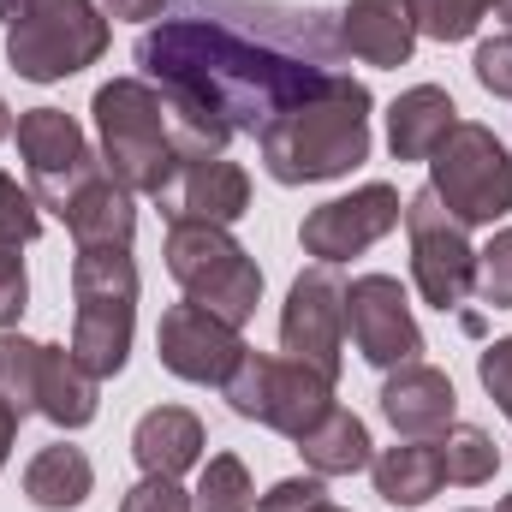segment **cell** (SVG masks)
I'll use <instances>...</instances> for the list:
<instances>
[{
  "label": "cell",
  "instance_id": "cell-33",
  "mask_svg": "<svg viewBox=\"0 0 512 512\" xmlns=\"http://www.w3.org/2000/svg\"><path fill=\"white\" fill-rule=\"evenodd\" d=\"M471 72H477V84H483L489 96H501V102H512V30H507V36H495V42H483V48H477Z\"/></svg>",
  "mask_w": 512,
  "mask_h": 512
},
{
  "label": "cell",
  "instance_id": "cell-1",
  "mask_svg": "<svg viewBox=\"0 0 512 512\" xmlns=\"http://www.w3.org/2000/svg\"><path fill=\"white\" fill-rule=\"evenodd\" d=\"M143 78L173 102L185 131L227 155L274 114L346 72L340 12L292 0H173L137 36Z\"/></svg>",
  "mask_w": 512,
  "mask_h": 512
},
{
  "label": "cell",
  "instance_id": "cell-4",
  "mask_svg": "<svg viewBox=\"0 0 512 512\" xmlns=\"http://www.w3.org/2000/svg\"><path fill=\"white\" fill-rule=\"evenodd\" d=\"M137 328V262L131 245L72 256V358L90 376H120Z\"/></svg>",
  "mask_w": 512,
  "mask_h": 512
},
{
  "label": "cell",
  "instance_id": "cell-15",
  "mask_svg": "<svg viewBox=\"0 0 512 512\" xmlns=\"http://www.w3.org/2000/svg\"><path fill=\"white\" fill-rule=\"evenodd\" d=\"M167 221H209V227H233L251 215V173L227 155H197L179 167L173 191L161 197Z\"/></svg>",
  "mask_w": 512,
  "mask_h": 512
},
{
  "label": "cell",
  "instance_id": "cell-3",
  "mask_svg": "<svg viewBox=\"0 0 512 512\" xmlns=\"http://www.w3.org/2000/svg\"><path fill=\"white\" fill-rule=\"evenodd\" d=\"M90 114H96V131H102V167L126 185L131 197H149V203H161L173 191V179H179L185 161L215 155V149H203L185 131V120L173 114V102L149 78H114V84H102L96 102H90Z\"/></svg>",
  "mask_w": 512,
  "mask_h": 512
},
{
  "label": "cell",
  "instance_id": "cell-26",
  "mask_svg": "<svg viewBox=\"0 0 512 512\" xmlns=\"http://www.w3.org/2000/svg\"><path fill=\"white\" fill-rule=\"evenodd\" d=\"M197 512H256V483L245 471L239 453H215L203 471H197Z\"/></svg>",
  "mask_w": 512,
  "mask_h": 512
},
{
  "label": "cell",
  "instance_id": "cell-42",
  "mask_svg": "<svg viewBox=\"0 0 512 512\" xmlns=\"http://www.w3.org/2000/svg\"><path fill=\"white\" fill-rule=\"evenodd\" d=\"M495 512H512V495H507V501H501V507H495Z\"/></svg>",
  "mask_w": 512,
  "mask_h": 512
},
{
  "label": "cell",
  "instance_id": "cell-32",
  "mask_svg": "<svg viewBox=\"0 0 512 512\" xmlns=\"http://www.w3.org/2000/svg\"><path fill=\"white\" fill-rule=\"evenodd\" d=\"M120 512H197V501L179 489V477H143L126 489Z\"/></svg>",
  "mask_w": 512,
  "mask_h": 512
},
{
  "label": "cell",
  "instance_id": "cell-29",
  "mask_svg": "<svg viewBox=\"0 0 512 512\" xmlns=\"http://www.w3.org/2000/svg\"><path fill=\"white\" fill-rule=\"evenodd\" d=\"M477 298L495 310H512V227H501L477 251Z\"/></svg>",
  "mask_w": 512,
  "mask_h": 512
},
{
  "label": "cell",
  "instance_id": "cell-21",
  "mask_svg": "<svg viewBox=\"0 0 512 512\" xmlns=\"http://www.w3.org/2000/svg\"><path fill=\"white\" fill-rule=\"evenodd\" d=\"M453 126H459L453 96L441 84H417L387 108V149H393V161H429Z\"/></svg>",
  "mask_w": 512,
  "mask_h": 512
},
{
  "label": "cell",
  "instance_id": "cell-28",
  "mask_svg": "<svg viewBox=\"0 0 512 512\" xmlns=\"http://www.w3.org/2000/svg\"><path fill=\"white\" fill-rule=\"evenodd\" d=\"M489 6L495 0H405L417 36H429V42H465V36H477V24L489 18Z\"/></svg>",
  "mask_w": 512,
  "mask_h": 512
},
{
  "label": "cell",
  "instance_id": "cell-38",
  "mask_svg": "<svg viewBox=\"0 0 512 512\" xmlns=\"http://www.w3.org/2000/svg\"><path fill=\"white\" fill-rule=\"evenodd\" d=\"M24 12H30V0H0V18H6V24H18Z\"/></svg>",
  "mask_w": 512,
  "mask_h": 512
},
{
  "label": "cell",
  "instance_id": "cell-34",
  "mask_svg": "<svg viewBox=\"0 0 512 512\" xmlns=\"http://www.w3.org/2000/svg\"><path fill=\"white\" fill-rule=\"evenodd\" d=\"M477 376H483V393L501 405V417H512V334L477 352Z\"/></svg>",
  "mask_w": 512,
  "mask_h": 512
},
{
  "label": "cell",
  "instance_id": "cell-23",
  "mask_svg": "<svg viewBox=\"0 0 512 512\" xmlns=\"http://www.w3.org/2000/svg\"><path fill=\"white\" fill-rule=\"evenodd\" d=\"M298 453H304V465H310L316 477H352V471H370V459H376L364 417L346 411V405H328V411L298 435Z\"/></svg>",
  "mask_w": 512,
  "mask_h": 512
},
{
  "label": "cell",
  "instance_id": "cell-2",
  "mask_svg": "<svg viewBox=\"0 0 512 512\" xmlns=\"http://www.w3.org/2000/svg\"><path fill=\"white\" fill-rule=\"evenodd\" d=\"M370 84H358L352 72L328 78L316 96H304L298 108L274 114L256 131L262 149V173L274 185H322L340 179L352 167L370 161Z\"/></svg>",
  "mask_w": 512,
  "mask_h": 512
},
{
  "label": "cell",
  "instance_id": "cell-25",
  "mask_svg": "<svg viewBox=\"0 0 512 512\" xmlns=\"http://www.w3.org/2000/svg\"><path fill=\"white\" fill-rule=\"evenodd\" d=\"M435 447H441L447 483H459V489H477V483H489V477L501 471V447H495V435L477 429V423H447V429L435 435Z\"/></svg>",
  "mask_w": 512,
  "mask_h": 512
},
{
  "label": "cell",
  "instance_id": "cell-6",
  "mask_svg": "<svg viewBox=\"0 0 512 512\" xmlns=\"http://www.w3.org/2000/svg\"><path fill=\"white\" fill-rule=\"evenodd\" d=\"M108 36V12H96V0H30V12L6 24V60L30 84H60L96 66Z\"/></svg>",
  "mask_w": 512,
  "mask_h": 512
},
{
  "label": "cell",
  "instance_id": "cell-8",
  "mask_svg": "<svg viewBox=\"0 0 512 512\" xmlns=\"http://www.w3.org/2000/svg\"><path fill=\"white\" fill-rule=\"evenodd\" d=\"M221 399L245 417L262 423L274 435H304L328 405H334V376L298 364V358H274V352H256L245 346V358L233 364V376L221 382Z\"/></svg>",
  "mask_w": 512,
  "mask_h": 512
},
{
  "label": "cell",
  "instance_id": "cell-9",
  "mask_svg": "<svg viewBox=\"0 0 512 512\" xmlns=\"http://www.w3.org/2000/svg\"><path fill=\"white\" fill-rule=\"evenodd\" d=\"M18 155H24L30 197L48 215H66V203L102 173V155L90 149L84 126L60 108H24L18 114Z\"/></svg>",
  "mask_w": 512,
  "mask_h": 512
},
{
  "label": "cell",
  "instance_id": "cell-11",
  "mask_svg": "<svg viewBox=\"0 0 512 512\" xmlns=\"http://www.w3.org/2000/svg\"><path fill=\"white\" fill-rule=\"evenodd\" d=\"M280 346L286 358L322 370V376H340V352H346V280L334 262H310L292 292H286V310H280Z\"/></svg>",
  "mask_w": 512,
  "mask_h": 512
},
{
  "label": "cell",
  "instance_id": "cell-14",
  "mask_svg": "<svg viewBox=\"0 0 512 512\" xmlns=\"http://www.w3.org/2000/svg\"><path fill=\"white\" fill-rule=\"evenodd\" d=\"M346 334H352L358 358L376 370H399L423 352V328L393 274H358L346 286Z\"/></svg>",
  "mask_w": 512,
  "mask_h": 512
},
{
  "label": "cell",
  "instance_id": "cell-30",
  "mask_svg": "<svg viewBox=\"0 0 512 512\" xmlns=\"http://www.w3.org/2000/svg\"><path fill=\"white\" fill-rule=\"evenodd\" d=\"M0 233L18 239V245H36V233H42V203L12 173H0Z\"/></svg>",
  "mask_w": 512,
  "mask_h": 512
},
{
  "label": "cell",
  "instance_id": "cell-18",
  "mask_svg": "<svg viewBox=\"0 0 512 512\" xmlns=\"http://www.w3.org/2000/svg\"><path fill=\"white\" fill-rule=\"evenodd\" d=\"M66 233H72V245L78 251H108V245H131V233H137V197H131L126 185L102 167L72 203H66Z\"/></svg>",
  "mask_w": 512,
  "mask_h": 512
},
{
  "label": "cell",
  "instance_id": "cell-5",
  "mask_svg": "<svg viewBox=\"0 0 512 512\" xmlns=\"http://www.w3.org/2000/svg\"><path fill=\"white\" fill-rule=\"evenodd\" d=\"M167 274L191 304L227 316L233 328H245L262 304L256 256L227 227H209V221H167Z\"/></svg>",
  "mask_w": 512,
  "mask_h": 512
},
{
  "label": "cell",
  "instance_id": "cell-13",
  "mask_svg": "<svg viewBox=\"0 0 512 512\" xmlns=\"http://www.w3.org/2000/svg\"><path fill=\"white\" fill-rule=\"evenodd\" d=\"M155 352H161V370H173L179 382H197V387H221L233 376V364L245 358V334L203 310V304H167L161 310V328H155Z\"/></svg>",
  "mask_w": 512,
  "mask_h": 512
},
{
  "label": "cell",
  "instance_id": "cell-7",
  "mask_svg": "<svg viewBox=\"0 0 512 512\" xmlns=\"http://www.w3.org/2000/svg\"><path fill=\"white\" fill-rule=\"evenodd\" d=\"M429 191L441 197V209L459 227H495L501 215H512L507 143L477 120H459L441 137V149L429 155Z\"/></svg>",
  "mask_w": 512,
  "mask_h": 512
},
{
  "label": "cell",
  "instance_id": "cell-37",
  "mask_svg": "<svg viewBox=\"0 0 512 512\" xmlns=\"http://www.w3.org/2000/svg\"><path fill=\"white\" fill-rule=\"evenodd\" d=\"M18 423H24V417L0 399V465H6V453H12V441H18Z\"/></svg>",
  "mask_w": 512,
  "mask_h": 512
},
{
  "label": "cell",
  "instance_id": "cell-17",
  "mask_svg": "<svg viewBox=\"0 0 512 512\" xmlns=\"http://www.w3.org/2000/svg\"><path fill=\"white\" fill-rule=\"evenodd\" d=\"M203 447H209L203 417L185 405H155L131 429V459L143 465V477H185L203 465Z\"/></svg>",
  "mask_w": 512,
  "mask_h": 512
},
{
  "label": "cell",
  "instance_id": "cell-12",
  "mask_svg": "<svg viewBox=\"0 0 512 512\" xmlns=\"http://www.w3.org/2000/svg\"><path fill=\"white\" fill-rule=\"evenodd\" d=\"M399 221H405L399 191H393L387 179H370V185H358L352 197H334V203L310 209V215H304V227H298V245H304V256H316V262H334V268H340V262L364 256L370 245H382Z\"/></svg>",
  "mask_w": 512,
  "mask_h": 512
},
{
  "label": "cell",
  "instance_id": "cell-35",
  "mask_svg": "<svg viewBox=\"0 0 512 512\" xmlns=\"http://www.w3.org/2000/svg\"><path fill=\"white\" fill-rule=\"evenodd\" d=\"M328 477H286V483H274L262 501H256V512H310V507H322L328 501V489H322Z\"/></svg>",
  "mask_w": 512,
  "mask_h": 512
},
{
  "label": "cell",
  "instance_id": "cell-20",
  "mask_svg": "<svg viewBox=\"0 0 512 512\" xmlns=\"http://www.w3.org/2000/svg\"><path fill=\"white\" fill-rule=\"evenodd\" d=\"M36 411L54 429H84L102 411V376H90L72 346H42V376H36Z\"/></svg>",
  "mask_w": 512,
  "mask_h": 512
},
{
  "label": "cell",
  "instance_id": "cell-19",
  "mask_svg": "<svg viewBox=\"0 0 512 512\" xmlns=\"http://www.w3.org/2000/svg\"><path fill=\"white\" fill-rule=\"evenodd\" d=\"M340 36H346V54H358L370 66H405L417 48V24H411L405 0H346Z\"/></svg>",
  "mask_w": 512,
  "mask_h": 512
},
{
  "label": "cell",
  "instance_id": "cell-10",
  "mask_svg": "<svg viewBox=\"0 0 512 512\" xmlns=\"http://www.w3.org/2000/svg\"><path fill=\"white\" fill-rule=\"evenodd\" d=\"M405 233H411V280H417L423 304H435L441 316L459 310L477 292V251L429 185L405 203Z\"/></svg>",
  "mask_w": 512,
  "mask_h": 512
},
{
  "label": "cell",
  "instance_id": "cell-36",
  "mask_svg": "<svg viewBox=\"0 0 512 512\" xmlns=\"http://www.w3.org/2000/svg\"><path fill=\"white\" fill-rule=\"evenodd\" d=\"M108 18H131V24H155L167 12V0H102Z\"/></svg>",
  "mask_w": 512,
  "mask_h": 512
},
{
  "label": "cell",
  "instance_id": "cell-39",
  "mask_svg": "<svg viewBox=\"0 0 512 512\" xmlns=\"http://www.w3.org/2000/svg\"><path fill=\"white\" fill-rule=\"evenodd\" d=\"M12 137V108H6V96H0V143Z\"/></svg>",
  "mask_w": 512,
  "mask_h": 512
},
{
  "label": "cell",
  "instance_id": "cell-16",
  "mask_svg": "<svg viewBox=\"0 0 512 512\" xmlns=\"http://www.w3.org/2000/svg\"><path fill=\"white\" fill-rule=\"evenodd\" d=\"M453 411H459V393L447 382V370H435V364H399V370H387L382 382V417L393 423V435H405V441H435L447 423H453Z\"/></svg>",
  "mask_w": 512,
  "mask_h": 512
},
{
  "label": "cell",
  "instance_id": "cell-24",
  "mask_svg": "<svg viewBox=\"0 0 512 512\" xmlns=\"http://www.w3.org/2000/svg\"><path fill=\"white\" fill-rule=\"evenodd\" d=\"M90 489H96V465H90V453L72 447V441H54V447H42V453L24 465V495H30V507H42V512L84 507Z\"/></svg>",
  "mask_w": 512,
  "mask_h": 512
},
{
  "label": "cell",
  "instance_id": "cell-40",
  "mask_svg": "<svg viewBox=\"0 0 512 512\" xmlns=\"http://www.w3.org/2000/svg\"><path fill=\"white\" fill-rule=\"evenodd\" d=\"M489 12H495V18H501V24H507V30H512V0H495Z\"/></svg>",
  "mask_w": 512,
  "mask_h": 512
},
{
  "label": "cell",
  "instance_id": "cell-41",
  "mask_svg": "<svg viewBox=\"0 0 512 512\" xmlns=\"http://www.w3.org/2000/svg\"><path fill=\"white\" fill-rule=\"evenodd\" d=\"M310 512H346V507H334V501H322V507H310Z\"/></svg>",
  "mask_w": 512,
  "mask_h": 512
},
{
  "label": "cell",
  "instance_id": "cell-27",
  "mask_svg": "<svg viewBox=\"0 0 512 512\" xmlns=\"http://www.w3.org/2000/svg\"><path fill=\"white\" fill-rule=\"evenodd\" d=\"M36 376H42V340H24V334H0V399L30 417L36 411Z\"/></svg>",
  "mask_w": 512,
  "mask_h": 512
},
{
  "label": "cell",
  "instance_id": "cell-22",
  "mask_svg": "<svg viewBox=\"0 0 512 512\" xmlns=\"http://www.w3.org/2000/svg\"><path fill=\"white\" fill-rule=\"evenodd\" d=\"M370 477H376V495H382L387 507H399V512L435 501L441 483H447L441 447H435V441H399V447H382V453L370 459Z\"/></svg>",
  "mask_w": 512,
  "mask_h": 512
},
{
  "label": "cell",
  "instance_id": "cell-31",
  "mask_svg": "<svg viewBox=\"0 0 512 512\" xmlns=\"http://www.w3.org/2000/svg\"><path fill=\"white\" fill-rule=\"evenodd\" d=\"M18 251H24V245L0 233V334L18 328V316H24V304H30V280H24V256Z\"/></svg>",
  "mask_w": 512,
  "mask_h": 512
}]
</instances>
